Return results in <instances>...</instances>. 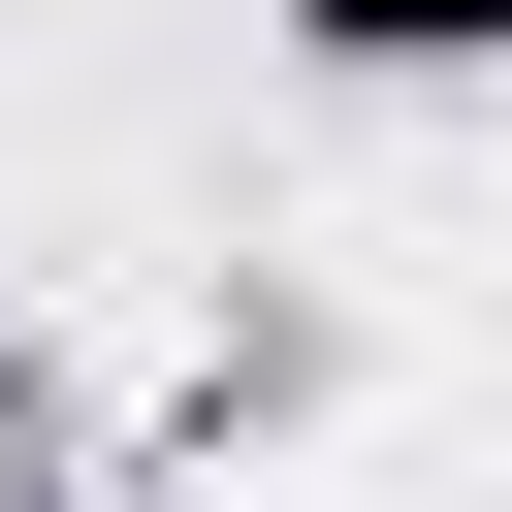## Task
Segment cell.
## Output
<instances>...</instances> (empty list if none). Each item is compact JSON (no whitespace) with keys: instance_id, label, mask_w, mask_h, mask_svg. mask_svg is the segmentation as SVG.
Segmentation results:
<instances>
[{"instance_id":"1","label":"cell","mask_w":512,"mask_h":512,"mask_svg":"<svg viewBox=\"0 0 512 512\" xmlns=\"http://www.w3.org/2000/svg\"><path fill=\"white\" fill-rule=\"evenodd\" d=\"M320 32H512V0H320Z\"/></svg>"}]
</instances>
